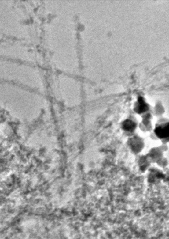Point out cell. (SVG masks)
<instances>
[{"label": "cell", "mask_w": 169, "mask_h": 239, "mask_svg": "<svg viewBox=\"0 0 169 239\" xmlns=\"http://www.w3.org/2000/svg\"><path fill=\"white\" fill-rule=\"evenodd\" d=\"M131 142L135 144V145H131V147H132L131 148L133 149L134 151L136 150L137 152H138L140 149H141V147H142V141H140V140H139V139L135 138L134 140H132Z\"/></svg>", "instance_id": "obj_4"}, {"label": "cell", "mask_w": 169, "mask_h": 239, "mask_svg": "<svg viewBox=\"0 0 169 239\" xmlns=\"http://www.w3.org/2000/svg\"><path fill=\"white\" fill-rule=\"evenodd\" d=\"M148 109L147 105L142 98L139 100L138 105L136 108V111L138 113H143Z\"/></svg>", "instance_id": "obj_2"}, {"label": "cell", "mask_w": 169, "mask_h": 239, "mask_svg": "<svg viewBox=\"0 0 169 239\" xmlns=\"http://www.w3.org/2000/svg\"><path fill=\"white\" fill-rule=\"evenodd\" d=\"M155 132L156 135L160 138L168 137L169 125L168 124H166V125H161L156 128Z\"/></svg>", "instance_id": "obj_1"}, {"label": "cell", "mask_w": 169, "mask_h": 239, "mask_svg": "<svg viewBox=\"0 0 169 239\" xmlns=\"http://www.w3.org/2000/svg\"><path fill=\"white\" fill-rule=\"evenodd\" d=\"M136 127V124L133 121L130 120H126L123 124V129L127 131H134Z\"/></svg>", "instance_id": "obj_3"}]
</instances>
